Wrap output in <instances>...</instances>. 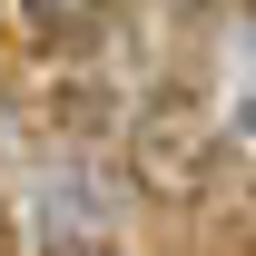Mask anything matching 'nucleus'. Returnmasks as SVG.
<instances>
[{
    "mask_svg": "<svg viewBox=\"0 0 256 256\" xmlns=\"http://www.w3.org/2000/svg\"><path fill=\"white\" fill-rule=\"evenodd\" d=\"M108 20H118V0H20V30L40 50H89Z\"/></svg>",
    "mask_w": 256,
    "mask_h": 256,
    "instance_id": "nucleus-2",
    "label": "nucleus"
},
{
    "mask_svg": "<svg viewBox=\"0 0 256 256\" xmlns=\"http://www.w3.org/2000/svg\"><path fill=\"white\" fill-rule=\"evenodd\" d=\"M0 256H10V226H0Z\"/></svg>",
    "mask_w": 256,
    "mask_h": 256,
    "instance_id": "nucleus-4",
    "label": "nucleus"
},
{
    "mask_svg": "<svg viewBox=\"0 0 256 256\" xmlns=\"http://www.w3.org/2000/svg\"><path fill=\"white\" fill-rule=\"evenodd\" d=\"M128 158H138V178L158 197H207L217 188V118L197 108V98H148L138 108V128H128Z\"/></svg>",
    "mask_w": 256,
    "mask_h": 256,
    "instance_id": "nucleus-1",
    "label": "nucleus"
},
{
    "mask_svg": "<svg viewBox=\"0 0 256 256\" xmlns=\"http://www.w3.org/2000/svg\"><path fill=\"white\" fill-rule=\"evenodd\" d=\"M60 256H118V246H108V236H69Z\"/></svg>",
    "mask_w": 256,
    "mask_h": 256,
    "instance_id": "nucleus-3",
    "label": "nucleus"
}]
</instances>
